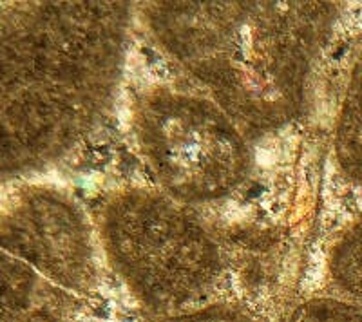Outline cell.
<instances>
[{
  "label": "cell",
  "mask_w": 362,
  "mask_h": 322,
  "mask_svg": "<svg viewBox=\"0 0 362 322\" xmlns=\"http://www.w3.org/2000/svg\"><path fill=\"white\" fill-rule=\"evenodd\" d=\"M147 24L165 53L239 124L274 129L293 118L329 37V2H153Z\"/></svg>",
  "instance_id": "obj_1"
},
{
  "label": "cell",
  "mask_w": 362,
  "mask_h": 322,
  "mask_svg": "<svg viewBox=\"0 0 362 322\" xmlns=\"http://www.w3.org/2000/svg\"><path fill=\"white\" fill-rule=\"evenodd\" d=\"M100 236L134 297L169 317L205 299L221 275L218 244L167 194L131 189L112 196L102 210Z\"/></svg>",
  "instance_id": "obj_2"
},
{
  "label": "cell",
  "mask_w": 362,
  "mask_h": 322,
  "mask_svg": "<svg viewBox=\"0 0 362 322\" xmlns=\"http://www.w3.org/2000/svg\"><path fill=\"white\" fill-rule=\"evenodd\" d=\"M138 147L167 196L181 203L216 201L247 178L250 150L216 102L158 87L134 112Z\"/></svg>",
  "instance_id": "obj_3"
},
{
  "label": "cell",
  "mask_w": 362,
  "mask_h": 322,
  "mask_svg": "<svg viewBox=\"0 0 362 322\" xmlns=\"http://www.w3.org/2000/svg\"><path fill=\"white\" fill-rule=\"evenodd\" d=\"M334 154L342 176L362 185V51L351 66L339 107Z\"/></svg>",
  "instance_id": "obj_4"
},
{
  "label": "cell",
  "mask_w": 362,
  "mask_h": 322,
  "mask_svg": "<svg viewBox=\"0 0 362 322\" xmlns=\"http://www.w3.org/2000/svg\"><path fill=\"white\" fill-rule=\"evenodd\" d=\"M328 273L335 288L351 299H362V219L351 223L334 243Z\"/></svg>",
  "instance_id": "obj_5"
},
{
  "label": "cell",
  "mask_w": 362,
  "mask_h": 322,
  "mask_svg": "<svg viewBox=\"0 0 362 322\" xmlns=\"http://www.w3.org/2000/svg\"><path fill=\"white\" fill-rule=\"evenodd\" d=\"M286 322H362V304L335 297H313L296 306Z\"/></svg>",
  "instance_id": "obj_6"
},
{
  "label": "cell",
  "mask_w": 362,
  "mask_h": 322,
  "mask_svg": "<svg viewBox=\"0 0 362 322\" xmlns=\"http://www.w3.org/2000/svg\"><path fill=\"white\" fill-rule=\"evenodd\" d=\"M163 322H259L250 317L248 314L234 308H221V306H210V308H199V310L181 311V314L170 315Z\"/></svg>",
  "instance_id": "obj_7"
}]
</instances>
